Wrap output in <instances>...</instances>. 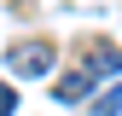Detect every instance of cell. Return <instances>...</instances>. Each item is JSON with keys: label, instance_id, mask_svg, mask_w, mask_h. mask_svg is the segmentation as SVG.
Wrapping results in <instances>:
<instances>
[{"label": "cell", "instance_id": "1", "mask_svg": "<svg viewBox=\"0 0 122 116\" xmlns=\"http://www.w3.org/2000/svg\"><path fill=\"white\" fill-rule=\"evenodd\" d=\"M58 64V47L52 41H23V47H6V70L12 76H47Z\"/></svg>", "mask_w": 122, "mask_h": 116}, {"label": "cell", "instance_id": "2", "mask_svg": "<svg viewBox=\"0 0 122 116\" xmlns=\"http://www.w3.org/2000/svg\"><path fill=\"white\" fill-rule=\"evenodd\" d=\"M87 87H93V76H87V70H70V76L52 87V99H58V105H81V99H87Z\"/></svg>", "mask_w": 122, "mask_h": 116}, {"label": "cell", "instance_id": "3", "mask_svg": "<svg viewBox=\"0 0 122 116\" xmlns=\"http://www.w3.org/2000/svg\"><path fill=\"white\" fill-rule=\"evenodd\" d=\"M87 64H93L99 76H116V70H122V52H116V47H93V58H87Z\"/></svg>", "mask_w": 122, "mask_h": 116}, {"label": "cell", "instance_id": "4", "mask_svg": "<svg viewBox=\"0 0 122 116\" xmlns=\"http://www.w3.org/2000/svg\"><path fill=\"white\" fill-rule=\"evenodd\" d=\"M116 110H122V81L111 87V93H99V99H93V116H116Z\"/></svg>", "mask_w": 122, "mask_h": 116}, {"label": "cell", "instance_id": "5", "mask_svg": "<svg viewBox=\"0 0 122 116\" xmlns=\"http://www.w3.org/2000/svg\"><path fill=\"white\" fill-rule=\"evenodd\" d=\"M18 110V87H0V116H12Z\"/></svg>", "mask_w": 122, "mask_h": 116}]
</instances>
